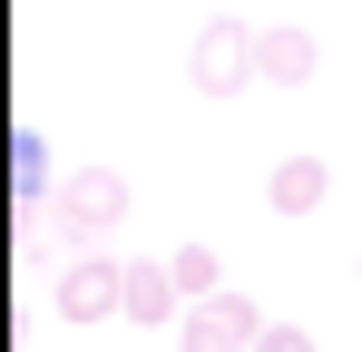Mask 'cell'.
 <instances>
[{"mask_svg": "<svg viewBox=\"0 0 362 352\" xmlns=\"http://www.w3.org/2000/svg\"><path fill=\"white\" fill-rule=\"evenodd\" d=\"M186 78H196V98H245L255 78H264V30H245V20H206L196 40H186Z\"/></svg>", "mask_w": 362, "mask_h": 352, "instance_id": "6da1fadb", "label": "cell"}, {"mask_svg": "<svg viewBox=\"0 0 362 352\" xmlns=\"http://www.w3.org/2000/svg\"><path fill=\"white\" fill-rule=\"evenodd\" d=\"M127 206H137V196H127V176H118V167H78V176L59 186V206H49V225H59L69 245L88 254V245H98V235L118 225Z\"/></svg>", "mask_w": 362, "mask_h": 352, "instance_id": "7a4b0ae2", "label": "cell"}, {"mask_svg": "<svg viewBox=\"0 0 362 352\" xmlns=\"http://www.w3.org/2000/svg\"><path fill=\"white\" fill-rule=\"evenodd\" d=\"M108 313H127V264L88 245L59 264V323H108Z\"/></svg>", "mask_w": 362, "mask_h": 352, "instance_id": "3957f363", "label": "cell"}, {"mask_svg": "<svg viewBox=\"0 0 362 352\" xmlns=\"http://www.w3.org/2000/svg\"><path fill=\"white\" fill-rule=\"evenodd\" d=\"M264 343V313L245 303V293H206V303H186V352H255Z\"/></svg>", "mask_w": 362, "mask_h": 352, "instance_id": "277c9868", "label": "cell"}, {"mask_svg": "<svg viewBox=\"0 0 362 352\" xmlns=\"http://www.w3.org/2000/svg\"><path fill=\"white\" fill-rule=\"evenodd\" d=\"M323 196H333V167H323V157H284V167L264 176V206H274V216H313Z\"/></svg>", "mask_w": 362, "mask_h": 352, "instance_id": "5b68a950", "label": "cell"}, {"mask_svg": "<svg viewBox=\"0 0 362 352\" xmlns=\"http://www.w3.org/2000/svg\"><path fill=\"white\" fill-rule=\"evenodd\" d=\"M10 196H20V225H30L40 206H59V176H49V147H40L30 127L10 137Z\"/></svg>", "mask_w": 362, "mask_h": 352, "instance_id": "8992f818", "label": "cell"}, {"mask_svg": "<svg viewBox=\"0 0 362 352\" xmlns=\"http://www.w3.org/2000/svg\"><path fill=\"white\" fill-rule=\"evenodd\" d=\"M177 313H186L177 264H127V323H177Z\"/></svg>", "mask_w": 362, "mask_h": 352, "instance_id": "52a82bcc", "label": "cell"}, {"mask_svg": "<svg viewBox=\"0 0 362 352\" xmlns=\"http://www.w3.org/2000/svg\"><path fill=\"white\" fill-rule=\"evenodd\" d=\"M313 69H323L313 30H264V88H303Z\"/></svg>", "mask_w": 362, "mask_h": 352, "instance_id": "ba28073f", "label": "cell"}, {"mask_svg": "<svg viewBox=\"0 0 362 352\" xmlns=\"http://www.w3.org/2000/svg\"><path fill=\"white\" fill-rule=\"evenodd\" d=\"M167 264H177V284H186V303H206V293H226V274H216V245H177Z\"/></svg>", "mask_w": 362, "mask_h": 352, "instance_id": "9c48e42d", "label": "cell"}, {"mask_svg": "<svg viewBox=\"0 0 362 352\" xmlns=\"http://www.w3.org/2000/svg\"><path fill=\"white\" fill-rule=\"evenodd\" d=\"M255 352H313V333H303V323H264V343Z\"/></svg>", "mask_w": 362, "mask_h": 352, "instance_id": "30bf717a", "label": "cell"}]
</instances>
